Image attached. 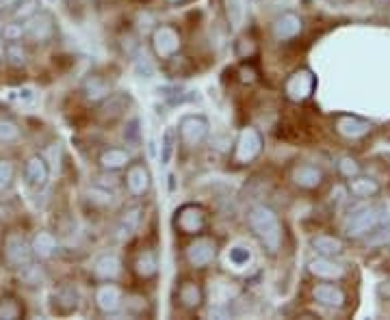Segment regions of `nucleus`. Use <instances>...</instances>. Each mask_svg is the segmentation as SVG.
Returning <instances> with one entry per match:
<instances>
[{
  "mask_svg": "<svg viewBox=\"0 0 390 320\" xmlns=\"http://www.w3.org/2000/svg\"><path fill=\"white\" fill-rule=\"evenodd\" d=\"M5 59H7V63H9L11 67H16V69H20V67L26 65V52H24V48H22L20 41L7 44V48H5Z\"/></svg>",
  "mask_w": 390,
  "mask_h": 320,
  "instance_id": "nucleus-33",
  "label": "nucleus"
},
{
  "mask_svg": "<svg viewBox=\"0 0 390 320\" xmlns=\"http://www.w3.org/2000/svg\"><path fill=\"white\" fill-rule=\"evenodd\" d=\"M208 225L206 210L198 204H185L176 210L174 217V227L187 236H200Z\"/></svg>",
  "mask_w": 390,
  "mask_h": 320,
  "instance_id": "nucleus-7",
  "label": "nucleus"
},
{
  "mask_svg": "<svg viewBox=\"0 0 390 320\" xmlns=\"http://www.w3.org/2000/svg\"><path fill=\"white\" fill-rule=\"evenodd\" d=\"M256 78H258L256 67H252L249 63L239 67V80H241V82H245V85H252V82H256Z\"/></svg>",
  "mask_w": 390,
  "mask_h": 320,
  "instance_id": "nucleus-42",
  "label": "nucleus"
},
{
  "mask_svg": "<svg viewBox=\"0 0 390 320\" xmlns=\"http://www.w3.org/2000/svg\"><path fill=\"white\" fill-rule=\"evenodd\" d=\"M336 167H339V173H341L345 180H352V177H356V175L362 173L360 162H358L356 158H352V156H343Z\"/></svg>",
  "mask_w": 390,
  "mask_h": 320,
  "instance_id": "nucleus-36",
  "label": "nucleus"
},
{
  "mask_svg": "<svg viewBox=\"0 0 390 320\" xmlns=\"http://www.w3.org/2000/svg\"><path fill=\"white\" fill-rule=\"evenodd\" d=\"M217 258V243L208 236H200L187 247V262L193 269H206Z\"/></svg>",
  "mask_w": 390,
  "mask_h": 320,
  "instance_id": "nucleus-10",
  "label": "nucleus"
},
{
  "mask_svg": "<svg viewBox=\"0 0 390 320\" xmlns=\"http://www.w3.org/2000/svg\"><path fill=\"white\" fill-rule=\"evenodd\" d=\"M167 3H172V5H180V3H185V0H167Z\"/></svg>",
  "mask_w": 390,
  "mask_h": 320,
  "instance_id": "nucleus-46",
  "label": "nucleus"
},
{
  "mask_svg": "<svg viewBox=\"0 0 390 320\" xmlns=\"http://www.w3.org/2000/svg\"><path fill=\"white\" fill-rule=\"evenodd\" d=\"M24 177L26 184L33 188H44L50 177V167L44 156H31L24 164Z\"/></svg>",
  "mask_w": 390,
  "mask_h": 320,
  "instance_id": "nucleus-19",
  "label": "nucleus"
},
{
  "mask_svg": "<svg viewBox=\"0 0 390 320\" xmlns=\"http://www.w3.org/2000/svg\"><path fill=\"white\" fill-rule=\"evenodd\" d=\"M150 46L157 59H174L183 48V35L170 24H159L150 35Z\"/></svg>",
  "mask_w": 390,
  "mask_h": 320,
  "instance_id": "nucleus-4",
  "label": "nucleus"
},
{
  "mask_svg": "<svg viewBox=\"0 0 390 320\" xmlns=\"http://www.w3.org/2000/svg\"><path fill=\"white\" fill-rule=\"evenodd\" d=\"M111 93H113L111 91V82L100 74H93L82 82V97L91 104H100Z\"/></svg>",
  "mask_w": 390,
  "mask_h": 320,
  "instance_id": "nucleus-25",
  "label": "nucleus"
},
{
  "mask_svg": "<svg viewBox=\"0 0 390 320\" xmlns=\"http://www.w3.org/2000/svg\"><path fill=\"white\" fill-rule=\"evenodd\" d=\"M308 273L321 282H339L347 275V269H345V264L336 262V258H321L319 256L317 260H312L308 264Z\"/></svg>",
  "mask_w": 390,
  "mask_h": 320,
  "instance_id": "nucleus-15",
  "label": "nucleus"
},
{
  "mask_svg": "<svg viewBox=\"0 0 390 320\" xmlns=\"http://www.w3.org/2000/svg\"><path fill=\"white\" fill-rule=\"evenodd\" d=\"M369 238H367V243L369 245H384V243H388L390 241V225H378L373 232H369L367 234Z\"/></svg>",
  "mask_w": 390,
  "mask_h": 320,
  "instance_id": "nucleus-41",
  "label": "nucleus"
},
{
  "mask_svg": "<svg viewBox=\"0 0 390 320\" xmlns=\"http://www.w3.org/2000/svg\"><path fill=\"white\" fill-rule=\"evenodd\" d=\"M317 89V76L312 69L308 67H299L295 69L286 80H284V95H286V100L290 102H306L308 97H312Z\"/></svg>",
  "mask_w": 390,
  "mask_h": 320,
  "instance_id": "nucleus-6",
  "label": "nucleus"
},
{
  "mask_svg": "<svg viewBox=\"0 0 390 320\" xmlns=\"http://www.w3.org/2000/svg\"><path fill=\"white\" fill-rule=\"evenodd\" d=\"M380 3H384V5H390V0H380Z\"/></svg>",
  "mask_w": 390,
  "mask_h": 320,
  "instance_id": "nucleus-47",
  "label": "nucleus"
},
{
  "mask_svg": "<svg viewBox=\"0 0 390 320\" xmlns=\"http://www.w3.org/2000/svg\"><path fill=\"white\" fill-rule=\"evenodd\" d=\"M234 52H236V57H239V59H252L254 54L258 52V46H256V41H254V39L241 37L239 41H236Z\"/></svg>",
  "mask_w": 390,
  "mask_h": 320,
  "instance_id": "nucleus-38",
  "label": "nucleus"
},
{
  "mask_svg": "<svg viewBox=\"0 0 390 320\" xmlns=\"http://www.w3.org/2000/svg\"><path fill=\"white\" fill-rule=\"evenodd\" d=\"M292 184L301 190H314L325 182V173L321 167L310 164V162H299L290 169Z\"/></svg>",
  "mask_w": 390,
  "mask_h": 320,
  "instance_id": "nucleus-11",
  "label": "nucleus"
},
{
  "mask_svg": "<svg viewBox=\"0 0 390 320\" xmlns=\"http://www.w3.org/2000/svg\"><path fill=\"white\" fill-rule=\"evenodd\" d=\"M24 39H29L31 44H48V41L54 37V18L48 11H37L35 16H31L29 20H24Z\"/></svg>",
  "mask_w": 390,
  "mask_h": 320,
  "instance_id": "nucleus-8",
  "label": "nucleus"
},
{
  "mask_svg": "<svg viewBox=\"0 0 390 320\" xmlns=\"http://www.w3.org/2000/svg\"><path fill=\"white\" fill-rule=\"evenodd\" d=\"M301 29H303V20L297 16L295 11L280 13V16H277L271 24V33L277 41H290V39L299 37Z\"/></svg>",
  "mask_w": 390,
  "mask_h": 320,
  "instance_id": "nucleus-14",
  "label": "nucleus"
},
{
  "mask_svg": "<svg viewBox=\"0 0 390 320\" xmlns=\"http://www.w3.org/2000/svg\"><path fill=\"white\" fill-rule=\"evenodd\" d=\"M382 223H386L384 206H360L345 219L343 234L345 238H362V236H367Z\"/></svg>",
  "mask_w": 390,
  "mask_h": 320,
  "instance_id": "nucleus-2",
  "label": "nucleus"
},
{
  "mask_svg": "<svg viewBox=\"0 0 390 320\" xmlns=\"http://www.w3.org/2000/svg\"><path fill=\"white\" fill-rule=\"evenodd\" d=\"M13 97H16V100H20V102H26V104H29V102H35V91L29 89V87H24V89H18L16 95H13Z\"/></svg>",
  "mask_w": 390,
  "mask_h": 320,
  "instance_id": "nucleus-44",
  "label": "nucleus"
},
{
  "mask_svg": "<svg viewBox=\"0 0 390 320\" xmlns=\"http://www.w3.org/2000/svg\"><path fill=\"white\" fill-rule=\"evenodd\" d=\"M5 262L9 264L11 269H26L33 264V247L31 241L26 238L22 232H9L5 238Z\"/></svg>",
  "mask_w": 390,
  "mask_h": 320,
  "instance_id": "nucleus-5",
  "label": "nucleus"
},
{
  "mask_svg": "<svg viewBox=\"0 0 390 320\" xmlns=\"http://www.w3.org/2000/svg\"><path fill=\"white\" fill-rule=\"evenodd\" d=\"M93 301H95V308L102 314H115V312L122 310V305H124V292H122L119 286L104 282L102 286L95 288Z\"/></svg>",
  "mask_w": 390,
  "mask_h": 320,
  "instance_id": "nucleus-13",
  "label": "nucleus"
},
{
  "mask_svg": "<svg viewBox=\"0 0 390 320\" xmlns=\"http://www.w3.org/2000/svg\"><path fill=\"white\" fill-rule=\"evenodd\" d=\"M176 299H178V305L187 312H195L200 310L204 305V290L198 282L193 280H183L178 284V290H176Z\"/></svg>",
  "mask_w": 390,
  "mask_h": 320,
  "instance_id": "nucleus-17",
  "label": "nucleus"
},
{
  "mask_svg": "<svg viewBox=\"0 0 390 320\" xmlns=\"http://www.w3.org/2000/svg\"><path fill=\"white\" fill-rule=\"evenodd\" d=\"M13 180H16V164H13V160L0 158V190L11 188Z\"/></svg>",
  "mask_w": 390,
  "mask_h": 320,
  "instance_id": "nucleus-35",
  "label": "nucleus"
},
{
  "mask_svg": "<svg viewBox=\"0 0 390 320\" xmlns=\"http://www.w3.org/2000/svg\"><path fill=\"white\" fill-rule=\"evenodd\" d=\"M130 162H133V154L124 147H108L98 156V164H100V169H104V171L126 169Z\"/></svg>",
  "mask_w": 390,
  "mask_h": 320,
  "instance_id": "nucleus-22",
  "label": "nucleus"
},
{
  "mask_svg": "<svg viewBox=\"0 0 390 320\" xmlns=\"http://www.w3.org/2000/svg\"><path fill=\"white\" fill-rule=\"evenodd\" d=\"M20 126L13 119L0 117V143H16L20 138Z\"/></svg>",
  "mask_w": 390,
  "mask_h": 320,
  "instance_id": "nucleus-34",
  "label": "nucleus"
},
{
  "mask_svg": "<svg viewBox=\"0 0 390 320\" xmlns=\"http://www.w3.org/2000/svg\"><path fill=\"white\" fill-rule=\"evenodd\" d=\"M208 132H211V123L204 115H185L178 121V134L183 143L189 147H195L206 141Z\"/></svg>",
  "mask_w": 390,
  "mask_h": 320,
  "instance_id": "nucleus-9",
  "label": "nucleus"
},
{
  "mask_svg": "<svg viewBox=\"0 0 390 320\" xmlns=\"http://www.w3.org/2000/svg\"><path fill=\"white\" fill-rule=\"evenodd\" d=\"M135 67H137V74H141L146 78H150L152 74H154V67H152V63L148 61L146 54H144V57H137L135 59Z\"/></svg>",
  "mask_w": 390,
  "mask_h": 320,
  "instance_id": "nucleus-43",
  "label": "nucleus"
},
{
  "mask_svg": "<svg viewBox=\"0 0 390 320\" xmlns=\"http://www.w3.org/2000/svg\"><path fill=\"white\" fill-rule=\"evenodd\" d=\"M247 225L269 256H275L282 249V223L273 208L264 204L252 206L247 212Z\"/></svg>",
  "mask_w": 390,
  "mask_h": 320,
  "instance_id": "nucleus-1",
  "label": "nucleus"
},
{
  "mask_svg": "<svg viewBox=\"0 0 390 320\" xmlns=\"http://www.w3.org/2000/svg\"><path fill=\"white\" fill-rule=\"evenodd\" d=\"M37 11H39V0H22V3H18L16 9H13V18L24 22L31 16H35Z\"/></svg>",
  "mask_w": 390,
  "mask_h": 320,
  "instance_id": "nucleus-37",
  "label": "nucleus"
},
{
  "mask_svg": "<svg viewBox=\"0 0 390 320\" xmlns=\"http://www.w3.org/2000/svg\"><path fill=\"white\" fill-rule=\"evenodd\" d=\"M24 308L16 297H3L0 299V320H18L22 318Z\"/></svg>",
  "mask_w": 390,
  "mask_h": 320,
  "instance_id": "nucleus-32",
  "label": "nucleus"
},
{
  "mask_svg": "<svg viewBox=\"0 0 390 320\" xmlns=\"http://www.w3.org/2000/svg\"><path fill=\"white\" fill-rule=\"evenodd\" d=\"M31 247H33V256L37 260H50L54 254H57L59 249V243L54 238V234L48 232V230H41L33 236L31 241Z\"/></svg>",
  "mask_w": 390,
  "mask_h": 320,
  "instance_id": "nucleus-26",
  "label": "nucleus"
},
{
  "mask_svg": "<svg viewBox=\"0 0 390 320\" xmlns=\"http://www.w3.org/2000/svg\"><path fill=\"white\" fill-rule=\"evenodd\" d=\"M52 310L61 316L74 314L78 310V290L69 284L59 286L52 292Z\"/></svg>",
  "mask_w": 390,
  "mask_h": 320,
  "instance_id": "nucleus-20",
  "label": "nucleus"
},
{
  "mask_svg": "<svg viewBox=\"0 0 390 320\" xmlns=\"http://www.w3.org/2000/svg\"><path fill=\"white\" fill-rule=\"evenodd\" d=\"M247 11H249L247 0H224V13L232 31L243 29V24L247 20Z\"/></svg>",
  "mask_w": 390,
  "mask_h": 320,
  "instance_id": "nucleus-29",
  "label": "nucleus"
},
{
  "mask_svg": "<svg viewBox=\"0 0 390 320\" xmlns=\"http://www.w3.org/2000/svg\"><path fill=\"white\" fill-rule=\"evenodd\" d=\"M312 299L319 305H323V308H330V310H341L347 303L345 290L336 284H317L312 288Z\"/></svg>",
  "mask_w": 390,
  "mask_h": 320,
  "instance_id": "nucleus-18",
  "label": "nucleus"
},
{
  "mask_svg": "<svg viewBox=\"0 0 390 320\" xmlns=\"http://www.w3.org/2000/svg\"><path fill=\"white\" fill-rule=\"evenodd\" d=\"M264 149V138L254 126L241 128L239 136H236L234 147H232V162L236 164H249L254 162Z\"/></svg>",
  "mask_w": 390,
  "mask_h": 320,
  "instance_id": "nucleus-3",
  "label": "nucleus"
},
{
  "mask_svg": "<svg viewBox=\"0 0 390 320\" xmlns=\"http://www.w3.org/2000/svg\"><path fill=\"white\" fill-rule=\"evenodd\" d=\"M380 190H382V186H380V182L378 180H373V177H369V175H356V177H352L349 180V193L354 195L356 199H371V197H378L380 195Z\"/></svg>",
  "mask_w": 390,
  "mask_h": 320,
  "instance_id": "nucleus-27",
  "label": "nucleus"
},
{
  "mask_svg": "<svg viewBox=\"0 0 390 320\" xmlns=\"http://www.w3.org/2000/svg\"><path fill=\"white\" fill-rule=\"evenodd\" d=\"M128 104H130V97L126 93H111L100 102L98 113H100L104 121H115L124 115V110L128 108Z\"/></svg>",
  "mask_w": 390,
  "mask_h": 320,
  "instance_id": "nucleus-24",
  "label": "nucleus"
},
{
  "mask_svg": "<svg viewBox=\"0 0 390 320\" xmlns=\"http://www.w3.org/2000/svg\"><path fill=\"white\" fill-rule=\"evenodd\" d=\"M124 184H126L128 193L133 197H144L152 186V175L150 169L144 162H130L126 167V175H124Z\"/></svg>",
  "mask_w": 390,
  "mask_h": 320,
  "instance_id": "nucleus-12",
  "label": "nucleus"
},
{
  "mask_svg": "<svg viewBox=\"0 0 390 320\" xmlns=\"http://www.w3.org/2000/svg\"><path fill=\"white\" fill-rule=\"evenodd\" d=\"M122 275V260L115 254H102L93 262V277L100 282H115Z\"/></svg>",
  "mask_w": 390,
  "mask_h": 320,
  "instance_id": "nucleus-21",
  "label": "nucleus"
},
{
  "mask_svg": "<svg viewBox=\"0 0 390 320\" xmlns=\"http://www.w3.org/2000/svg\"><path fill=\"white\" fill-rule=\"evenodd\" d=\"M139 223H141V208H130V210H126V214L122 217L119 227H117L119 241H128L130 236L137 232Z\"/></svg>",
  "mask_w": 390,
  "mask_h": 320,
  "instance_id": "nucleus-30",
  "label": "nucleus"
},
{
  "mask_svg": "<svg viewBox=\"0 0 390 320\" xmlns=\"http://www.w3.org/2000/svg\"><path fill=\"white\" fill-rule=\"evenodd\" d=\"M133 269H135V275L139 277V280H154L157 273H159V258L157 254L152 251V249H146V251H141L137 256L135 264H133Z\"/></svg>",
  "mask_w": 390,
  "mask_h": 320,
  "instance_id": "nucleus-28",
  "label": "nucleus"
},
{
  "mask_svg": "<svg viewBox=\"0 0 390 320\" xmlns=\"http://www.w3.org/2000/svg\"><path fill=\"white\" fill-rule=\"evenodd\" d=\"M310 247L314 249V254L321 258H341L345 254V243L336 236L330 234H317L310 238Z\"/></svg>",
  "mask_w": 390,
  "mask_h": 320,
  "instance_id": "nucleus-23",
  "label": "nucleus"
},
{
  "mask_svg": "<svg viewBox=\"0 0 390 320\" xmlns=\"http://www.w3.org/2000/svg\"><path fill=\"white\" fill-rule=\"evenodd\" d=\"M178 145V132L176 128H165L161 136V164H170L174 158V151Z\"/></svg>",
  "mask_w": 390,
  "mask_h": 320,
  "instance_id": "nucleus-31",
  "label": "nucleus"
},
{
  "mask_svg": "<svg viewBox=\"0 0 390 320\" xmlns=\"http://www.w3.org/2000/svg\"><path fill=\"white\" fill-rule=\"evenodd\" d=\"M334 128H336V132L341 136L356 141V138L367 136L373 130V123L369 119H365V117H358V115H339L336 123H334Z\"/></svg>",
  "mask_w": 390,
  "mask_h": 320,
  "instance_id": "nucleus-16",
  "label": "nucleus"
},
{
  "mask_svg": "<svg viewBox=\"0 0 390 320\" xmlns=\"http://www.w3.org/2000/svg\"><path fill=\"white\" fill-rule=\"evenodd\" d=\"M228 260L234 264V267H245V264L252 260V251H249L247 247H232L230 254H228Z\"/></svg>",
  "mask_w": 390,
  "mask_h": 320,
  "instance_id": "nucleus-39",
  "label": "nucleus"
},
{
  "mask_svg": "<svg viewBox=\"0 0 390 320\" xmlns=\"http://www.w3.org/2000/svg\"><path fill=\"white\" fill-rule=\"evenodd\" d=\"M382 295L390 299V282H386V284L382 286Z\"/></svg>",
  "mask_w": 390,
  "mask_h": 320,
  "instance_id": "nucleus-45",
  "label": "nucleus"
},
{
  "mask_svg": "<svg viewBox=\"0 0 390 320\" xmlns=\"http://www.w3.org/2000/svg\"><path fill=\"white\" fill-rule=\"evenodd\" d=\"M0 37H3L7 44L20 41V39L24 37V26H22V24H5L3 31H0Z\"/></svg>",
  "mask_w": 390,
  "mask_h": 320,
  "instance_id": "nucleus-40",
  "label": "nucleus"
}]
</instances>
